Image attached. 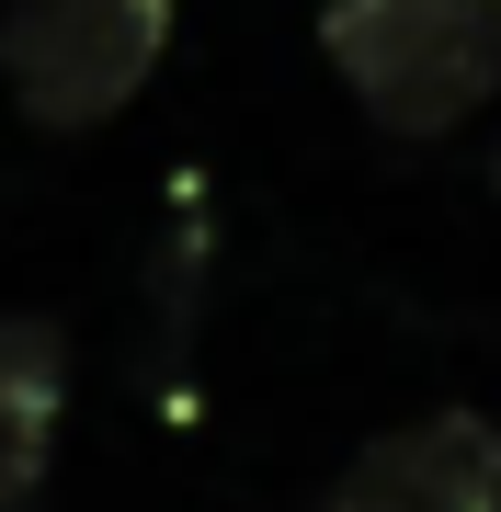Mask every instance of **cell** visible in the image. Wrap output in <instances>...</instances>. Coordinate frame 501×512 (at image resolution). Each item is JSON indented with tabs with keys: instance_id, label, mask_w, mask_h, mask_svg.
I'll list each match as a JSON object with an SVG mask.
<instances>
[{
	"instance_id": "1",
	"label": "cell",
	"mask_w": 501,
	"mask_h": 512,
	"mask_svg": "<svg viewBox=\"0 0 501 512\" xmlns=\"http://www.w3.org/2000/svg\"><path fill=\"white\" fill-rule=\"evenodd\" d=\"M319 57L388 137H456L501 92V0H319Z\"/></svg>"
},
{
	"instance_id": "5",
	"label": "cell",
	"mask_w": 501,
	"mask_h": 512,
	"mask_svg": "<svg viewBox=\"0 0 501 512\" xmlns=\"http://www.w3.org/2000/svg\"><path fill=\"white\" fill-rule=\"evenodd\" d=\"M490 194H501V148H490Z\"/></svg>"
},
{
	"instance_id": "4",
	"label": "cell",
	"mask_w": 501,
	"mask_h": 512,
	"mask_svg": "<svg viewBox=\"0 0 501 512\" xmlns=\"http://www.w3.org/2000/svg\"><path fill=\"white\" fill-rule=\"evenodd\" d=\"M57 410H69V330L0 308V512H35L46 456H57Z\"/></svg>"
},
{
	"instance_id": "3",
	"label": "cell",
	"mask_w": 501,
	"mask_h": 512,
	"mask_svg": "<svg viewBox=\"0 0 501 512\" xmlns=\"http://www.w3.org/2000/svg\"><path fill=\"white\" fill-rule=\"evenodd\" d=\"M319 512H501V421L490 410L399 421V433L353 444V467L319 490Z\"/></svg>"
},
{
	"instance_id": "2",
	"label": "cell",
	"mask_w": 501,
	"mask_h": 512,
	"mask_svg": "<svg viewBox=\"0 0 501 512\" xmlns=\"http://www.w3.org/2000/svg\"><path fill=\"white\" fill-rule=\"evenodd\" d=\"M171 57V0H0V80L46 137L114 126Z\"/></svg>"
}]
</instances>
